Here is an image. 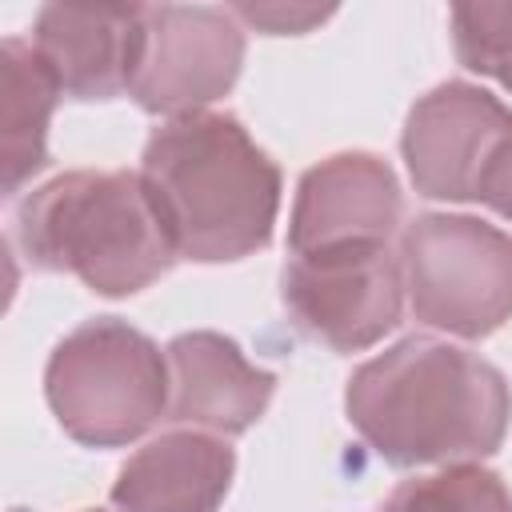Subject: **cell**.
<instances>
[{"label": "cell", "instance_id": "8", "mask_svg": "<svg viewBox=\"0 0 512 512\" xmlns=\"http://www.w3.org/2000/svg\"><path fill=\"white\" fill-rule=\"evenodd\" d=\"M512 132V108L488 88L448 80L424 92L400 132L408 176L428 200H476L480 172Z\"/></svg>", "mask_w": 512, "mask_h": 512}, {"label": "cell", "instance_id": "5", "mask_svg": "<svg viewBox=\"0 0 512 512\" xmlns=\"http://www.w3.org/2000/svg\"><path fill=\"white\" fill-rule=\"evenodd\" d=\"M404 292L420 324L484 340L512 320V236L464 212H420L400 232Z\"/></svg>", "mask_w": 512, "mask_h": 512}, {"label": "cell", "instance_id": "12", "mask_svg": "<svg viewBox=\"0 0 512 512\" xmlns=\"http://www.w3.org/2000/svg\"><path fill=\"white\" fill-rule=\"evenodd\" d=\"M236 476V452L200 428L148 440L120 468L108 500L116 512H220Z\"/></svg>", "mask_w": 512, "mask_h": 512}, {"label": "cell", "instance_id": "1", "mask_svg": "<svg viewBox=\"0 0 512 512\" xmlns=\"http://www.w3.org/2000/svg\"><path fill=\"white\" fill-rule=\"evenodd\" d=\"M344 412L392 468L468 464L504 444L512 388L496 364L460 344L404 336L348 376Z\"/></svg>", "mask_w": 512, "mask_h": 512}, {"label": "cell", "instance_id": "13", "mask_svg": "<svg viewBox=\"0 0 512 512\" xmlns=\"http://www.w3.org/2000/svg\"><path fill=\"white\" fill-rule=\"evenodd\" d=\"M60 84L40 52L8 36L0 44V128H4V196H16L48 164V124Z\"/></svg>", "mask_w": 512, "mask_h": 512}, {"label": "cell", "instance_id": "15", "mask_svg": "<svg viewBox=\"0 0 512 512\" xmlns=\"http://www.w3.org/2000/svg\"><path fill=\"white\" fill-rule=\"evenodd\" d=\"M452 40L468 72L492 76L512 92V4H456Z\"/></svg>", "mask_w": 512, "mask_h": 512}, {"label": "cell", "instance_id": "3", "mask_svg": "<svg viewBox=\"0 0 512 512\" xmlns=\"http://www.w3.org/2000/svg\"><path fill=\"white\" fill-rule=\"evenodd\" d=\"M28 264L68 272L100 296H132L156 284L176 244L140 172H60L16 204L12 228Z\"/></svg>", "mask_w": 512, "mask_h": 512}, {"label": "cell", "instance_id": "18", "mask_svg": "<svg viewBox=\"0 0 512 512\" xmlns=\"http://www.w3.org/2000/svg\"><path fill=\"white\" fill-rule=\"evenodd\" d=\"M80 512H100V508H80Z\"/></svg>", "mask_w": 512, "mask_h": 512}, {"label": "cell", "instance_id": "4", "mask_svg": "<svg viewBox=\"0 0 512 512\" xmlns=\"http://www.w3.org/2000/svg\"><path fill=\"white\" fill-rule=\"evenodd\" d=\"M168 356L140 328L96 316L72 328L44 364L60 428L88 448H124L168 412Z\"/></svg>", "mask_w": 512, "mask_h": 512}, {"label": "cell", "instance_id": "10", "mask_svg": "<svg viewBox=\"0 0 512 512\" xmlns=\"http://www.w3.org/2000/svg\"><path fill=\"white\" fill-rule=\"evenodd\" d=\"M144 4H44L32 48L72 100H116L132 88Z\"/></svg>", "mask_w": 512, "mask_h": 512}, {"label": "cell", "instance_id": "9", "mask_svg": "<svg viewBox=\"0 0 512 512\" xmlns=\"http://www.w3.org/2000/svg\"><path fill=\"white\" fill-rule=\"evenodd\" d=\"M400 220L404 192L392 164L376 152H336L300 176L288 248L304 256L344 244H392Z\"/></svg>", "mask_w": 512, "mask_h": 512}, {"label": "cell", "instance_id": "6", "mask_svg": "<svg viewBox=\"0 0 512 512\" xmlns=\"http://www.w3.org/2000/svg\"><path fill=\"white\" fill-rule=\"evenodd\" d=\"M280 296L308 340L332 352H364L400 324V252L388 244H344L292 256L280 276Z\"/></svg>", "mask_w": 512, "mask_h": 512}, {"label": "cell", "instance_id": "2", "mask_svg": "<svg viewBox=\"0 0 512 512\" xmlns=\"http://www.w3.org/2000/svg\"><path fill=\"white\" fill-rule=\"evenodd\" d=\"M140 176L184 260L224 264L268 248L280 168L232 112H196L156 128Z\"/></svg>", "mask_w": 512, "mask_h": 512}, {"label": "cell", "instance_id": "17", "mask_svg": "<svg viewBox=\"0 0 512 512\" xmlns=\"http://www.w3.org/2000/svg\"><path fill=\"white\" fill-rule=\"evenodd\" d=\"M476 204H484L496 216L512 220V132L488 156V164L480 172V184H476Z\"/></svg>", "mask_w": 512, "mask_h": 512}, {"label": "cell", "instance_id": "11", "mask_svg": "<svg viewBox=\"0 0 512 512\" xmlns=\"http://www.w3.org/2000/svg\"><path fill=\"white\" fill-rule=\"evenodd\" d=\"M168 420L216 436L248 432L272 404L276 376L252 364L224 332H180L168 348Z\"/></svg>", "mask_w": 512, "mask_h": 512}, {"label": "cell", "instance_id": "14", "mask_svg": "<svg viewBox=\"0 0 512 512\" xmlns=\"http://www.w3.org/2000/svg\"><path fill=\"white\" fill-rule=\"evenodd\" d=\"M376 512H512V492L496 472L468 460L396 484Z\"/></svg>", "mask_w": 512, "mask_h": 512}, {"label": "cell", "instance_id": "7", "mask_svg": "<svg viewBox=\"0 0 512 512\" xmlns=\"http://www.w3.org/2000/svg\"><path fill=\"white\" fill-rule=\"evenodd\" d=\"M244 64V28L232 8L144 4L132 100L152 116H196L228 96Z\"/></svg>", "mask_w": 512, "mask_h": 512}, {"label": "cell", "instance_id": "16", "mask_svg": "<svg viewBox=\"0 0 512 512\" xmlns=\"http://www.w3.org/2000/svg\"><path fill=\"white\" fill-rule=\"evenodd\" d=\"M232 16L264 36H300L332 16V8H312V4H236Z\"/></svg>", "mask_w": 512, "mask_h": 512}]
</instances>
